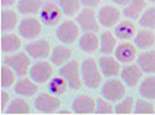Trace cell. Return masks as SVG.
Wrapping results in <instances>:
<instances>
[{"label": "cell", "mask_w": 155, "mask_h": 115, "mask_svg": "<svg viewBox=\"0 0 155 115\" xmlns=\"http://www.w3.org/2000/svg\"><path fill=\"white\" fill-rule=\"evenodd\" d=\"M75 21L84 33H97L101 27V23L98 21V14H96L94 9L91 7L81 9V12L76 15Z\"/></svg>", "instance_id": "277c9868"}, {"label": "cell", "mask_w": 155, "mask_h": 115, "mask_svg": "<svg viewBox=\"0 0 155 115\" xmlns=\"http://www.w3.org/2000/svg\"><path fill=\"white\" fill-rule=\"evenodd\" d=\"M143 71L137 65H126L120 71V78L128 87H135L140 83L141 78L143 76Z\"/></svg>", "instance_id": "5bb4252c"}, {"label": "cell", "mask_w": 155, "mask_h": 115, "mask_svg": "<svg viewBox=\"0 0 155 115\" xmlns=\"http://www.w3.org/2000/svg\"><path fill=\"white\" fill-rule=\"evenodd\" d=\"M62 9L55 4H47L41 7L39 12V19L47 26H55L62 19Z\"/></svg>", "instance_id": "4fadbf2b"}, {"label": "cell", "mask_w": 155, "mask_h": 115, "mask_svg": "<svg viewBox=\"0 0 155 115\" xmlns=\"http://www.w3.org/2000/svg\"><path fill=\"white\" fill-rule=\"evenodd\" d=\"M19 15L14 9H2L1 12V30L4 33L18 28Z\"/></svg>", "instance_id": "d4e9b609"}, {"label": "cell", "mask_w": 155, "mask_h": 115, "mask_svg": "<svg viewBox=\"0 0 155 115\" xmlns=\"http://www.w3.org/2000/svg\"><path fill=\"white\" fill-rule=\"evenodd\" d=\"M112 2L118 6H127L131 2V0H112Z\"/></svg>", "instance_id": "ab89813d"}, {"label": "cell", "mask_w": 155, "mask_h": 115, "mask_svg": "<svg viewBox=\"0 0 155 115\" xmlns=\"http://www.w3.org/2000/svg\"><path fill=\"white\" fill-rule=\"evenodd\" d=\"M58 6L62 9L63 14L72 16L81 12L82 1L81 0H58Z\"/></svg>", "instance_id": "4dcf8cb0"}, {"label": "cell", "mask_w": 155, "mask_h": 115, "mask_svg": "<svg viewBox=\"0 0 155 115\" xmlns=\"http://www.w3.org/2000/svg\"><path fill=\"white\" fill-rule=\"evenodd\" d=\"M16 72L12 69L9 65L5 64L1 66V86L4 88L11 87L13 84H15L16 80Z\"/></svg>", "instance_id": "d6a6232c"}, {"label": "cell", "mask_w": 155, "mask_h": 115, "mask_svg": "<svg viewBox=\"0 0 155 115\" xmlns=\"http://www.w3.org/2000/svg\"><path fill=\"white\" fill-rule=\"evenodd\" d=\"M81 72L82 79L85 87L90 90L98 88L103 81V73L99 68V63H97L94 58L87 57L81 63Z\"/></svg>", "instance_id": "6da1fadb"}, {"label": "cell", "mask_w": 155, "mask_h": 115, "mask_svg": "<svg viewBox=\"0 0 155 115\" xmlns=\"http://www.w3.org/2000/svg\"><path fill=\"white\" fill-rule=\"evenodd\" d=\"M134 106H135V101L132 97H127L120 100V102L117 104L114 107V113L121 115V114H132L134 113Z\"/></svg>", "instance_id": "836d02e7"}, {"label": "cell", "mask_w": 155, "mask_h": 115, "mask_svg": "<svg viewBox=\"0 0 155 115\" xmlns=\"http://www.w3.org/2000/svg\"><path fill=\"white\" fill-rule=\"evenodd\" d=\"M137 64L143 72L155 73V50H147L138 55Z\"/></svg>", "instance_id": "7402d4cb"}, {"label": "cell", "mask_w": 155, "mask_h": 115, "mask_svg": "<svg viewBox=\"0 0 155 115\" xmlns=\"http://www.w3.org/2000/svg\"><path fill=\"white\" fill-rule=\"evenodd\" d=\"M139 93L142 98L155 100V76H147L140 83Z\"/></svg>", "instance_id": "f1b7e54d"}, {"label": "cell", "mask_w": 155, "mask_h": 115, "mask_svg": "<svg viewBox=\"0 0 155 115\" xmlns=\"http://www.w3.org/2000/svg\"><path fill=\"white\" fill-rule=\"evenodd\" d=\"M16 8L19 13H21L23 15H31L40 12L41 1L40 0H19Z\"/></svg>", "instance_id": "f546056e"}, {"label": "cell", "mask_w": 155, "mask_h": 115, "mask_svg": "<svg viewBox=\"0 0 155 115\" xmlns=\"http://www.w3.org/2000/svg\"><path fill=\"white\" fill-rule=\"evenodd\" d=\"M101 93L105 99L111 102H118L126 95V84L121 79L111 78L103 84Z\"/></svg>", "instance_id": "3957f363"}, {"label": "cell", "mask_w": 155, "mask_h": 115, "mask_svg": "<svg viewBox=\"0 0 155 115\" xmlns=\"http://www.w3.org/2000/svg\"><path fill=\"white\" fill-rule=\"evenodd\" d=\"M54 76V68L53 63L48 61H40L31 64L29 69V77L38 83V84H45L48 83Z\"/></svg>", "instance_id": "8992f818"}, {"label": "cell", "mask_w": 155, "mask_h": 115, "mask_svg": "<svg viewBox=\"0 0 155 115\" xmlns=\"http://www.w3.org/2000/svg\"><path fill=\"white\" fill-rule=\"evenodd\" d=\"M148 1H150V2H155V0H148Z\"/></svg>", "instance_id": "b9f144b4"}, {"label": "cell", "mask_w": 155, "mask_h": 115, "mask_svg": "<svg viewBox=\"0 0 155 115\" xmlns=\"http://www.w3.org/2000/svg\"><path fill=\"white\" fill-rule=\"evenodd\" d=\"M121 19V11L116 6L105 5L98 12V21L101 26L106 28L116 27Z\"/></svg>", "instance_id": "30bf717a"}, {"label": "cell", "mask_w": 155, "mask_h": 115, "mask_svg": "<svg viewBox=\"0 0 155 115\" xmlns=\"http://www.w3.org/2000/svg\"><path fill=\"white\" fill-rule=\"evenodd\" d=\"M96 113L97 114H112L114 113V106L112 105V102L109 101L107 99L103 98H98L97 99V107H96Z\"/></svg>", "instance_id": "d590c367"}, {"label": "cell", "mask_w": 155, "mask_h": 115, "mask_svg": "<svg viewBox=\"0 0 155 115\" xmlns=\"http://www.w3.org/2000/svg\"><path fill=\"white\" fill-rule=\"evenodd\" d=\"M14 91L22 97H33L39 92V86L31 78H21L14 85Z\"/></svg>", "instance_id": "d6986e66"}, {"label": "cell", "mask_w": 155, "mask_h": 115, "mask_svg": "<svg viewBox=\"0 0 155 115\" xmlns=\"http://www.w3.org/2000/svg\"><path fill=\"white\" fill-rule=\"evenodd\" d=\"M134 44L139 49H147L155 44V33L150 29H141L134 37Z\"/></svg>", "instance_id": "484cf974"}, {"label": "cell", "mask_w": 155, "mask_h": 115, "mask_svg": "<svg viewBox=\"0 0 155 115\" xmlns=\"http://www.w3.org/2000/svg\"><path fill=\"white\" fill-rule=\"evenodd\" d=\"M60 76H62L69 87L72 90H81L83 87V79H82V72H81V64L76 59L65 63L58 71Z\"/></svg>", "instance_id": "7a4b0ae2"}, {"label": "cell", "mask_w": 155, "mask_h": 115, "mask_svg": "<svg viewBox=\"0 0 155 115\" xmlns=\"http://www.w3.org/2000/svg\"><path fill=\"white\" fill-rule=\"evenodd\" d=\"M79 31H81V27L78 26V23L72 20H68V21L62 22L56 28L55 34H56V37L62 43L72 44L81 37Z\"/></svg>", "instance_id": "5b68a950"}, {"label": "cell", "mask_w": 155, "mask_h": 115, "mask_svg": "<svg viewBox=\"0 0 155 115\" xmlns=\"http://www.w3.org/2000/svg\"><path fill=\"white\" fill-rule=\"evenodd\" d=\"M26 51L34 59L46 58L47 56L51 54L50 41L47 38H39L36 41H33L26 46Z\"/></svg>", "instance_id": "8fae6325"}, {"label": "cell", "mask_w": 155, "mask_h": 115, "mask_svg": "<svg viewBox=\"0 0 155 115\" xmlns=\"http://www.w3.org/2000/svg\"><path fill=\"white\" fill-rule=\"evenodd\" d=\"M61 107V100L51 93H41L34 100V108L45 114L55 113Z\"/></svg>", "instance_id": "9c48e42d"}, {"label": "cell", "mask_w": 155, "mask_h": 115, "mask_svg": "<svg viewBox=\"0 0 155 115\" xmlns=\"http://www.w3.org/2000/svg\"><path fill=\"white\" fill-rule=\"evenodd\" d=\"M114 56L120 63H131L138 57V49L135 44L131 42H124L117 46L114 50Z\"/></svg>", "instance_id": "2e32d148"}, {"label": "cell", "mask_w": 155, "mask_h": 115, "mask_svg": "<svg viewBox=\"0 0 155 115\" xmlns=\"http://www.w3.org/2000/svg\"><path fill=\"white\" fill-rule=\"evenodd\" d=\"M147 6L146 0H131V2L125 6L123 9V14L127 19L131 20H139L140 16L145 12Z\"/></svg>", "instance_id": "44dd1931"}, {"label": "cell", "mask_w": 155, "mask_h": 115, "mask_svg": "<svg viewBox=\"0 0 155 115\" xmlns=\"http://www.w3.org/2000/svg\"><path fill=\"white\" fill-rule=\"evenodd\" d=\"M134 113L135 114H155V106L149 99H139L135 102L134 106Z\"/></svg>", "instance_id": "e575fe53"}, {"label": "cell", "mask_w": 155, "mask_h": 115, "mask_svg": "<svg viewBox=\"0 0 155 115\" xmlns=\"http://www.w3.org/2000/svg\"><path fill=\"white\" fill-rule=\"evenodd\" d=\"M69 84L62 76L53 77L48 83H47V90L48 92L54 94V95H61L68 91Z\"/></svg>", "instance_id": "83f0119b"}, {"label": "cell", "mask_w": 155, "mask_h": 115, "mask_svg": "<svg viewBox=\"0 0 155 115\" xmlns=\"http://www.w3.org/2000/svg\"><path fill=\"white\" fill-rule=\"evenodd\" d=\"M4 63L9 65L16 72L19 77H25L31 69V56L27 54V51H20L18 54L12 56H7Z\"/></svg>", "instance_id": "ba28073f"}, {"label": "cell", "mask_w": 155, "mask_h": 115, "mask_svg": "<svg viewBox=\"0 0 155 115\" xmlns=\"http://www.w3.org/2000/svg\"><path fill=\"white\" fill-rule=\"evenodd\" d=\"M139 24L145 29H155V7L146 8L139 19Z\"/></svg>", "instance_id": "1f68e13d"}, {"label": "cell", "mask_w": 155, "mask_h": 115, "mask_svg": "<svg viewBox=\"0 0 155 115\" xmlns=\"http://www.w3.org/2000/svg\"><path fill=\"white\" fill-rule=\"evenodd\" d=\"M72 110V109H71ZM71 110H68V109H63V110H60V112H57L58 114H72L74 112H71Z\"/></svg>", "instance_id": "60d3db41"}, {"label": "cell", "mask_w": 155, "mask_h": 115, "mask_svg": "<svg viewBox=\"0 0 155 115\" xmlns=\"http://www.w3.org/2000/svg\"><path fill=\"white\" fill-rule=\"evenodd\" d=\"M18 34L22 38L33 40L38 37L42 33V23L41 20L34 16H27L22 19L18 26Z\"/></svg>", "instance_id": "52a82bcc"}, {"label": "cell", "mask_w": 155, "mask_h": 115, "mask_svg": "<svg viewBox=\"0 0 155 115\" xmlns=\"http://www.w3.org/2000/svg\"><path fill=\"white\" fill-rule=\"evenodd\" d=\"M99 68L104 77H116L120 75L121 66L120 62L116 58V56H101L99 58Z\"/></svg>", "instance_id": "9a60e30c"}, {"label": "cell", "mask_w": 155, "mask_h": 115, "mask_svg": "<svg viewBox=\"0 0 155 115\" xmlns=\"http://www.w3.org/2000/svg\"><path fill=\"white\" fill-rule=\"evenodd\" d=\"M22 46L21 36L13 33H4L1 36V50L4 54H12L20 50Z\"/></svg>", "instance_id": "ac0fdd59"}, {"label": "cell", "mask_w": 155, "mask_h": 115, "mask_svg": "<svg viewBox=\"0 0 155 115\" xmlns=\"http://www.w3.org/2000/svg\"><path fill=\"white\" fill-rule=\"evenodd\" d=\"M11 102V95L6 91H1V110L5 112V109L7 108L8 104Z\"/></svg>", "instance_id": "8d00e7d4"}, {"label": "cell", "mask_w": 155, "mask_h": 115, "mask_svg": "<svg viewBox=\"0 0 155 115\" xmlns=\"http://www.w3.org/2000/svg\"><path fill=\"white\" fill-rule=\"evenodd\" d=\"M117 46H118V41L117 36L114 34H112L111 31H104L101 35V53L103 55H111L114 53Z\"/></svg>", "instance_id": "4316f807"}, {"label": "cell", "mask_w": 155, "mask_h": 115, "mask_svg": "<svg viewBox=\"0 0 155 115\" xmlns=\"http://www.w3.org/2000/svg\"><path fill=\"white\" fill-rule=\"evenodd\" d=\"M78 46L86 54L96 53L101 46V36L97 33H84L78 38Z\"/></svg>", "instance_id": "e0dca14e"}, {"label": "cell", "mask_w": 155, "mask_h": 115, "mask_svg": "<svg viewBox=\"0 0 155 115\" xmlns=\"http://www.w3.org/2000/svg\"><path fill=\"white\" fill-rule=\"evenodd\" d=\"M114 35L120 40H131L137 35V27L132 22V20H120L114 27Z\"/></svg>", "instance_id": "ffe728a7"}, {"label": "cell", "mask_w": 155, "mask_h": 115, "mask_svg": "<svg viewBox=\"0 0 155 115\" xmlns=\"http://www.w3.org/2000/svg\"><path fill=\"white\" fill-rule=\"evenodd\" d=\"M82 1V5H84L86 7H96L101 4V0H81Z\"/></svg>", "instance_id": "74e56055"}, {"label": "cell", "mask_w": 155, "mask_h": 115, "mask_svg": "<svg viewBox=\"0 0 155 115\" xmlns=\"http://www.w3.org/2000/svg\"><path fill=\"white\" fill-rule=\"evenodd\" d=\"M71 55H72V50L70 49L69 46H56L51 50L50 62L56 66H61V65H64L65 63H68Z\"/></svg>", "instance_id": "603a6c76"}, {"label": "cell", "mask_w": 155, "mask_h": 115, "mask_svg": "<svg viewBox=\"0 0 155 115\" xmlns=\"http://www.w3.org/2000/svg\"><path fill=\"white\" fill-rule=\"evenodd\" d=\"M96 107L97 100L87 94H79L71 104V109L76 114H93L96 113Z\"/></svg>", "instance_id": "7c38bea8"}, {"label": "cell", "mask_w": 155, "mask_h": 115, "mask_svg": "<svg viewBox=\"0 0 155 115\" xmlns=\"http://www.w3.org/2000/svg\"><path fill=\"white\" fill-rule=\"evenodd\" d=\"M5 113L7 114H15V115H23L31 114V107L29 102L23 98H15L8 104L7 108L5 109Z\"/></svg>", "instance_id": "cb8c5ba5"}, {"label": "cell", "mask_w": 155, "mask_h": 115, "mask_svg": "<svg viewBox=\"0 0 155 115\" xmlns=\"http://www.w3.org/2000/svg\"><path fill=\"white\" fill-rule=\"evenodd\" d=\"M15 4V0H1V6L4 8L6 7H11Z\"/></svg>", "instance_id": "f35d334b"}]
</instances>
